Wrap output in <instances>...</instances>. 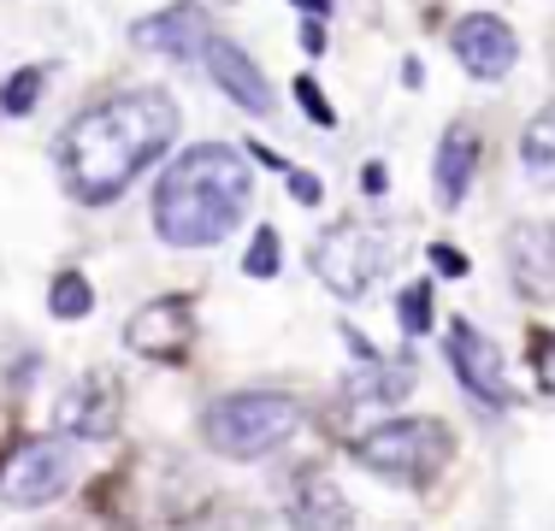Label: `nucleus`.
I'll use <instances>...</instances> for the list:
<instances>
[{"mask_svg":"<svg viewBox=\"0 0 555 531\" xmlns=\"http://www.w3.org/2000/svg\"><path fill=\"white\" fill-rule=\"evenodd\" d=\"M178 137V106L160 89H118L83 118H72L60 137L65 190L89 207H107L149 171Z\"/></svg>","mask_w":555,"mask_h":531,"instance_id":"1","label":"nucleus"},{"mask_svg":"<svg viewBox=\"0 0 555 531\" xmlns=\"http://www.w3.org/2000/svg\"><path fill=\"white\" fill-rule=\"evenodd\" d=\"M255 202V171L243 148L224 142H195L166 166L154 190V224L171 248H214L231 236V224Z\"/></svg>","mask_w":555,"mask_h":531,"instance_id":"2","label":"nucleus"},{"mask_svg":"<svg viewBox=\"0 0 555 531\" xmlns=\"http://www.w3.org/2000/svg\"><path fill=\"white\" fill-rule=\"evenodd\" d=\"M296 425H301V414H296L289 396H278V390H236V396H224V402L207 407L202 431H207V443H214L219 455L260 461V455H272L278 443H289Z\"/></svg>","mask_w":555,"mask_h":531,"instance_id":"3","label":"nucleus"},{"mask_svg":"<svg viewBox=\"0 0 555 531\" xmlns=\"http://www.w3.org/2000/svg\"><path fill=\"white\" fill-rule=\"evenodd\" d=\"M449 431L438 419H385L366 437H354V455L366 472L390 478V484H431L449 467Z\"/></svg>","mask_w":555,"mask_h":531,"instance_id":"4","label":"nucleus"},{"mask_svg":"<svg viewBox=\"0 0 555 531\" xmlns=\"http://www.w3.org/2000/svg\"><path fill=\"white\" fill-rule=\"evenodd\" d=\"M313 272H320V284L332 289V296H343V301L366 296V289H373L378 277L390 272V243H385V231H373V224H354V219L332 224V231L313 243Z\"/></svg>","mask_w":555,"mask_h":531,"instance_id":"5","label":"nucleus"},{"mask_svg":"<svg viewBox=\"0 0 555 531\" xmlns=\"http://www.w3.org/2000/svg\"><path fill=\"white\" fill-rule=\"evenodd\" d=\"M65 484H72V455H65V443H54V437L18 443V455L0 467V496H7L12 508H42V502H54Z\"/></svg>","mask_w":555,"mask_h":531,"instance_id":"6","label":"nucleus"},{"mask_svg":"<svg viewBox=\"0 0 555 531\" xmlns=\"http://www.w3.org/2000/svg\"><path fill=\"white\" fill-rule=\"evenodd\" d=\"M449 366H455V378L467 396H479L485 407H508V366H502V349L485 331H473L467 319L449 331Z\"/></svg>","mask_w":555,"mask_h":531,"instance_id":"7","label":"nucleus"},{"mask_svg":"<svg viewBox=\"0 0 555 531\" xmlns=\"http://www.w3.org/2000/svg\"><path fill=\"white\" fill-rule=\"evenodd\" d=\"M54 425L65 437H77V443H101V437L118 431V384L107 372H89V378H77L72 390L54 402Z\"/></svg>","mask_w":555,"mask_h":531,"instance_id":"8","label":"nucleus"},{"mask_svg":"<svg viewBox=\"0 0 555 531\" xmlns=\"http://www.w3.org/2000/svg\"><path fill=\"white\" fill-rule=\"evenodd\" d=\"M190 337H195V319H190V301L166 296V301H149L142 313H130L125 325V342L142 354V361H183L190 354Z\"/></svg>","mask_w":555,"mask_h":531,"instance_id":"9","label":"nucleus"},{"mask_svg":"<svg viewBox=\"0 0 555 531\" xmlns=\"http://www.w3.org/2000/svg\"><path fill=\"white\" fill-rule=\"evenodd\" d=\"M130 42L149 48V53H166V60H202L207 42H214V24H207V12L195 7V0H178V7L142 18L137 30H130Z\"/></svg>","mask_w":555,"mask_h":531,"instance_id":"10","label":"nucleus"},{"mask_svg":"<svg viewBox=\"0 0 555 531\" xmlns=\"http://www.w3.org/2000/svg\"><path fill=\"white\" fill-rule=\"evenodd\" d=\"M455 60L467 65L473 77H502L514 60H520V42H514V30L502 18H491V12H467V18L455 24Z\"/></svg>","mask_w":555,"mask_h":531,"instance_id":"11","label":"nucleus"},{"mask_svg":"<svg viewBox=\"0 0 555 531\" xmlns=\"http://www.w3.org/2000/svg\"><path fill=\"white\" fill-rule=\"evenodd\" d=\"M508 277L520 296L555 301V224H514L508 231Z\"/></svg>","mask_w":555,"mask_h":531,"instance_id":"12","label":"nucleus"},{"mask_svg":"<svg viewBox=\"0 0 555 531\" xmlns=\"http://www.w3.org/2000/svg\"><path fill=\"white\" fill-rule=\"evenodd\" d=\"M207 72H214V83L231 95L236 106H248V113H272V89H267V77H260V65L248 60L236 42H207Z\"/></svg>","mask_w":555,"mask_h":531,"instance_id":"13","label":"nucleus"},{"mask_svg":"<svg viewBox=\"0 0 555 531\" xmlns=\"http://www.w3.org/2000/svg\"><path fill=\"white\" fill-rule=\"evenodd\" d=\"M349 349L361 354V366L349 372V402H373V407H385V402H402L408 396V384H414V372H408V361H385L378 349H366L361 337L349 331Z\"/></svg>","mask_w":555,"mask_h":531,"instance_id":"14","label":"nucleus"},{"mask_svg":"<svg viewBox=\"0 0 555 531\" xmlns=\"http://www.w3.org/2000/svg\"><path fill=\"white\" fill-rule=\"evenodd\" d=\"M289 526L296 531H349L354 514H349L343 490L325 472H301L296 496H289Z\"/></svg>","mask_w":555,"mask_h":531,"instance_id":"15","label":"nucleus"},{"mask_svg":"<svg viewBox=\"0 0 555 531\" xmlns=\"http://www.w3.org/2000/svg\"><path fill=\"white\" fill-rule=\"evenodd\" d=\"M473 166H479V142H473L467 130H449V137L438 142V202H443V207H461V202H467Z\"/></svg>","mask_w":555,"mask_h":531,"instance_id":"16","label":"nucleus"},{"mask_svg":"<svg viewBox=\"0 0 555 531\" xmlns=\"http://www.w3.org/2000/svg\"><path fill=\"white\" fill-rule=\"evenodd\" d=\"M520 159H526V171H532L538 183H550V190H555V106H544V113L526 125Z\"/></svg>","mask_w":555,"mask_h":531,"instance_id":"17","label":"nucleus"},{"mask_svg":"<svg viewBox=\"0 0 555 531\" xmlns=\"http://www.w3.org/2000/svg\"><path fill=\"white\" fill-rule=\"evenodd\" d=\"M48 308H54V319H83L89 308H95V289H89L83 272H60L54 289H48Z\"/></svg>","mask_w":555,"mask_h":531,"instance_id":"18","label":"nucleus"},{"mask_svg":"<svg viewBox=\"0 0 555 531\" xmlns=\"http://www.w3.org/2000/svg\"><path fill=\"white\" fill-rule=\"evenodd\" d=\"M42 83H48L42 65H24V72H12L7 83H0V113H30L36 95H42Z\"/></svg>","mask_w":555,"mask_h":531,"instance_id":"19","label":"nucleus"},{"mask_svg":"<svg viewBox=\"0 0 555 531\" xmlns=\"http://www.w3.org/2000/svg\"><path fill=\"white\" fill-rule=\"evenodd\" d=\"M396 313H402V331H408V337H420V331L431 325V284H426V277L402 289V301H396Z\"/></svg>","mask_w":555,"mask_h":531,"instance_id":"20","label":"nucleus"},{"mask_svg":"<svg viewBox=\"0 0 555 531\" xmlns=\"http://www.w3.org/2000/svg\"><path fill=\"white\" fill-rule=\"evenodd\" d=\"M248 277H272L278 272V231H255V243H248Z\"/></svg>","mask_w":555,"mask_h":531,"instance_id":"21","label":"nucleus"},{"mask_svg":"<svg viewBox=\"0 0 555 531\" xmlns=\"http://www.w3.org/2000/svg\"><path fill=\"white\" fill-rule=\"evenodd\" d=\"M296 101H301V113H308V118H313V125H325V130H332V125H337V113H332V101H325V95H320V83H313V77H301V83H296Z\"/></svg>","mask_w":555,"mask_h":531,"instance_id":"22","label":"nucleus"},{"mask_svg":"<svg viewBox=\"0 0 555 531\" xmlns=\"http://www.w3.org/2000/svg\"><path fill=\"white\" fill-rule=\"evenodd\" d=\"M538 384H544V390L555 396V331H544V337H538Z\"/></svg>","mask_w":555,"mask_h":531,"instance_id":"23","label":"nucleus"},{"mask_svg":"<svg viewBox=\"0 0 555 531\" xmlns=\"http://www.w3.org/2000/svg\"><path fill=\"white\" fill-rule=\"evenodd\" d=\"M284 178H289V195H296L301 207H313V202H320V178H313V171H296V166H284Z\"/></svg>","mask_w":555,"mask_h":531,"instance_id":"24","label":"nucleus"},{"mask_svg":"<svg viewBox=\"0 0 555 531\" xmlns=\"http://www.w3.org/2000/svg\"><path fill=\"white\" fill-rule=\"evenodd\" d=\"M431 266H438V272H449V277H461V272H467V260H461L455 248H431Z\"/></svg>","mask_w":555,"mask_h":531,"instance_id":"25","label":"nucleus"},{"mask_svg":"<svg viewBox=\"0 0 555 531\" xmlns=\"http://www.w3.org/2000/svg\"><path fill=\"white\" fill-rule=\"evenodd\" d=\"M361 190L366 195H385V166H378V159H373V166H361Z\"/></svg>","mask_w":555,"mask_h":531,"instance_id":"26","label":"nucleus"},{"mask_svg":"<svg viewBox=\"0 0 555 531\" xmlns=\"http://www.w3.org/2000/svg\"><path fill=\"white\" fill-rule=\"evenodd\" d=\"M301 48H308V53H325V30H320V24H301Z\"/></svg>","mask_w":555,"mask_h":531,"instance_id":"27","label":"nucleus"},{"mask_svg":"<svg viewBox=\"0 0 555 531\" xmlns=\"http://www.w3.org/2000/svg\"><path fill=\"white\" fill-rule=\"evenodd\" d=\"M301 12H332V0H296Z\"/></svg>","mask_w":555,"mask_h":531,"instance_id":"28","label":"nucleus"}]
</instances>
